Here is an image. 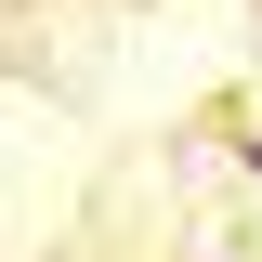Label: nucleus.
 Returning a JSON list of instances; mask_svg holds the SVG:
<instances>
[{
  "instance_id": "1",
  "label": "nucleus",
  "mask_w": 262,
  "mask_h": 262,
  "mask_svg": "<svg viewBox=\"0 0 262 262\" xmlns=\"http://www.w3.org/2000/svg\"><path fill=\"white\" fill-rule=\"evenodd\" d=\"M236 170H249V184H262V131H236Z\"/></svg>"
}]
</instances>
